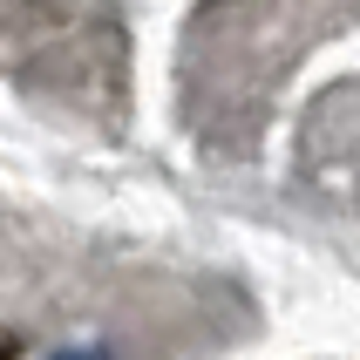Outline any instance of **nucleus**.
I'll list each match as a JSON object with an SVG mask.
<instances>
[{"mask_svg":"<svg viewBox=\"0 0 360 360\" xmlns=\"http://www.w3.org/2000/svg\"><path fill=\"white\" fill-rule=\"evenodd\" d=\"M61 360H102V354H61Z\"/></svg>","mask_w":360,"mask_h":360,"instance_id":"f257e3e1","label":"nucleus"}]
</instances>
